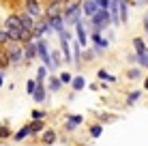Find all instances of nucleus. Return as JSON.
Here are the masks:
<instances>
[{
    "label": "nucleus",
    "mask_w": 148,
    "mask_h": 146,
    "mask_svg": "<svg viewBox=\"0 0 148 146\" xmlns=\"http://www.w3.org/2000/svg\"><path fill=\"white\" fill-rule=\"evenodd\" d=\"M43 129V123H34V125H30V133H37Z\"/></svg>",
    "instance_id": "24"
},
{
    "label": "nucleus",
    "mask_w": 148,
    "mask_h": 146,
    "mask_svg": "<svg viewBox=\"0 0 148 146\" xmlns=\"http://www.w3.org/2000/svg\"><path fill=\"white\" fill-rule=\"evenodd\" d=\"M45 71H47L45 67H41V69H39V73H37V75H39V80H43V77H45Z\"/></svg>",
    "instance_id": "29"
},
{
    "label": "nucleus",
    "mask_w": 148,
    "mask_h": 146,
    "mask_svg": "<svg viewBox=\"0 0 148 146\" xmlns=\"http://www.w3.org/2000/svg\"><path fill=\"white\" fill-rule=\"evenodd\" d=\"M34 86H37V82H34V80H28V93H30V95H32Z\"/></svg>",
    "instance_id": "26"
},
{
    "label": "nucleus",
    "mask_w": 148,
    "mask_h": 146,
    "mask_svg": "<svg viewBox=\"0 0 148 146\" xmlns=\"http://www.w3.org/2000/svg\"><path fill=\"white\" fill-rule=\"evenodd\" d=\"M32 118H37V120H41V118H43V112H32Z\"/></svg>",
    "instance_id": "30"
},
{
    "label": "nucleus",
    "mask_w": 148,
    "mask_h": 146,
    "mask_svg": "<svg viewBox=\"0 0 148 146\" xmlns=\"http://www.w3.org/2000/svg\"><path fill=\"white\" fill-rule=\"evenodd\" d=\"M32 97H34V101H45V88L41 86V82H37V86H34V90H32Z\"/></svg>",
    "instance_id": "8"
},
{
    "label": "nucleus",
    "mask_w": 148,
    "mask_h": 146,
    "mask_svg": "<svg viewBox=\"0 0 148 146\" xmlns=\"http://www.w3.org/2000/svg\"><path fill=\"white\" fill-rule=\"evenodd\" d=\"M60 86H62V84H60V80H58V77H52V80H49V88H52V93L60 90Z\"/></svg>",
    "instance_id": "18"
},
{
    "label": "nucleus",
    "mask_w": 148,
    "mask_h": 146,
    "mask_svg": "<svg viewBox=\"0 0 148 146\" xmlns=\"http://www.w3.org/2000/svg\"><path fill=\"white\" fill-rule=\"evenodd\" d=\"M110 13L103 11V9H99L95 15H92V32H101V30H105L110 26Z\"/></svg>",
    "instance_id": "2"
},
{
    "label": "nucleus",
    "mask_w": 148,
    "mask_h": 146,
    "mask_svg": "<svg viewBox=\"0 0 148 146\" xmlns=\"http://www.w3.org/2000/svg\"><path fill=\"white\" fill-rule=\"evenodd\" d=\"M22 58H24V49H13V52H9V62H19Z\"/></svg>",
    "instance_id": "11"
},
{
    "label": "nucleus",
    "mask_w": 148,
    "mask_h": 146,
    "mask_svg": "<svg viewBox=\"0 0 148 146\" xmlns=\"http://www.w3.org/2000/svg\"><path fill=\"white\" fill-rule=\"evenodd\" d=\"M17 17H19V24H22V28L30 32V30H32V22H34V19L30 17L28 13H26V15H17Z\"/></svg>",
    "instance_id": "9"
},
{
    "label": "nucleus",
    "mask_w": 148,
    "mask_h": 146,
    "mask_svg": "<svg viewBox=\"0 0 148 146\" xmlns=\"http://www.w3.org/2000/svg\"><path fill=\"white\" fill-rule=\"evenodd\" d=\"M4 32H7V37L11 39V41H30V39H32L28 30L22 28L17 15H11V17L7 19V24H4Z\"/></svg>",
    "instance_id": "1"
},
{
    "label": "nucleus",
    "mask_w": 148,
    "mask_h": 146,
    "mask_svg": "<svg viewBox=\"0 0 148 146\" xmlns=\"http://www.w3.org/2000/svg\"><path fill=\"white\" fill-rule=\"evenodd\" d=\"M26 11H28L30 17H34V19H37V17H39V13H41L39 2H37V0H26Z\"/></svg>",
    "instance_id": "6"
},
{
    "label": "nucleus",
    "mask_w": 148,
    "mask_h": 146,
    "mask_svg": "<svg viewBox=\"0 0 148 146\" xmlns=\"http://www.w3.org/2000/svg\"><path fill=\"white\" fill-rule=\"evenodd\" d=\"M99 77H101V80H110V82H114V77H112V75H108V73L103 71V69L99 71Z\"/></svg>",
    "instance_id": "25"
},
{
    "label": "nucleus",
    "mask_w": 148,
    "mask_h": 146,
    "mask_svg": "<svg viewBox=\"0 0 148 146\" xmlns=\"http://www.w3.org/2000/svg\"><path fill=\"white\" fill-rule=\"evenodd\" d=\"M43 142H45V144L56 142V133H54V131H47V133H45V138H43Z\"/></svg>",
    "instance_id": "20"
},
{
    "label": "nucleus",
    "mask_w": 148,
    "mask_h": 146,
    "mask_svg": "<svg viewBox=\"0 0 148 146\" xmlns=\"http://www.w3.org/2000/svg\"><path fill=\"white\" fill-rule=\"evenodd\" d=\"M49 30V26H47V19H41V17H37L32 22V30H30V37H34V39H41L45 32Z\"/></svg>",
    "instance_id": "4"
},
{
    "label": "nucleus",
    "mask_w": 148,
    "mask_h": 146,
    "mask_svg": "<svg viewBox=\"0 0 148 146\" xmlns=\"http://www.w3.org/2000/svg\"><path fill=\"white\" fill-rule=\"evenodd\" d=\"M47 26H49V30H56V32H62V30H64V19H62V15H56V17H49V19H47Z\"/></svg>",
    "instance_id": "5"
},
{
    "label": "nucleus",
    "mask_w": 148,
    "mask_h": 146,
    "mask_svg": "<svg viewBox=\"0 0 148 146\" xmlns=\"http://www.w3.org/2000/svg\"><path fill=\"white\" fill-rule=\"evenodd\" d=\"M7 41H9L7 32H4V30H0V43H7Z\"/></svg>",
    "instance_id": "27"
},
{
    "label": "nucleus",
    "mask_w": 148,
    "mask_h": 146,
    "mask_svg": "<svg viewBox=\"0 0 148 146\" xmlns=\"http://www.w3.org/2000/svg\"><path fill=\"white\" fill-rule=\"evenodd\" d=\"M79 15H82V9H79V2H71L69 7H67V13H64V24H69V26H73V24H77L79 22Z\"/></svg>",
    "instance_id": "3"
},
{
    "label": "nucleus",
    "mask_w": 148,
    "mask_h": 146,
    "mask_svg": "<svg viewBox=\"0 0 148 146\" xmlns=\"http://www.w3.org/2000/svg\"><path fill=\"white\" fill-rule=\"evenodd\" d=\"M75 28H77V39H79V45H82V47H86V30H84V24L77 22V24H75Z\"/></svg>",
    "instance_id": "10"
},
{
    "label": "nucleus",
    "mask_w": 148,
    "mask_h": 146,
    "mask_svg": "<svg viewBox=\"0 0 148 146\" xmlns=\"http://www.w3.org/2000/svg\"><path fill=\"white\" fill-rule=\"evenodd\" d=\"M71 80H73L71 73H62V75H60V84H71Z\"/></svg>",
    "instance_id": "23"
},
{
    "label": "nucleus",
    "mask_w": 148,
    "mask_h": 146,
    "mask_svg": "<svg viewBox=\"0 0 148 146\" xmlns=\"http://www.w3.org/2000/svg\"><path fill=\"white\" fill-rule=\"evenodd\" d=\"M137 62H140L142 67H148V49L142 52V54H137Z\"/></svg>",
    "instance_id": "17"
},
{
    "label": "nucleus",
    "mask_w": 148,
    "mask_h": 146,
    "mask_svg": "<svg viewBox=\"0 0 148 146\" xmlns=\"http://www.w3.org/2000/svg\"><path fill=\"white\" fill-rule=\"evenodd\" d=\"M129 77H140V71H137V69H131V71H129Z\"/></svg>",
    "instance_id": "28"
},
{
    "label": "nucleus",
    "mask_w": 148,
    "mask_h": 146,
    "mask_svg": "<svg viewBox=\"0 0 148 146\" xmlns=\"http://www.w3.org/2000/svg\"><path fill=\"white\" fill-rule=\"evenodd\" d=\"M95 2H97V7L103 9V11H108V9H110V0H95Z\"/></svg>",
    "instance_id": "21"
},
{
    "label": "nucleus",
    "mask_w": 148,
    "mask_h": 146,
    "mask_svg": "<svg viewBox=\"0 0 148 146\" xmlns=\"http://www.w3.org/2000/svg\"><path fill=\"white\" fill-rule=\"evenodd\" d=\"M101 133H103V127H101V125H95V127L90 129V135H92V138H99Z\"/></svg>",
    "instance_id": "19"
},
{
    "label": "nucleus",
    "mask_w": 148,
    "mask_h": 146,
    "mask_svg": "<svg viewBox=\"0 0 148 146\" xmlns=\"http://www.w3.org/2000/svg\"><path fill=\"white\" fill-rule=\"evenodd\" d=\"M146 88H148V80H146Z\"/></svg>",
    "instance_id": "32"
},
{
    "label": "nucleus",
    "mask_w": 148,
    "mask_h": 146,
    "mask_svg": "<svg viewBox=\"0 0 148 146\" xmlns=\"http://www.w3.org/2000/svg\"><path fill=\"white\" fill-rule=\"evenodd\" d=\"M137 99H140V93H131V95H129V99H127V103H129V105H133V103L137 101Z\"/></svg>",
    "instance_id": "22"
},
{
    "label": "nucleus",
    "mask_w": 148,
    "mask_h": 146,
    "mask_svg": "<svg viewBox=\"0 0 148 146\" xmlns=\"http://www.w3.org/2000/svg\"><path fill=\"white\" fill-rule=\"evenodd\" d=\"M71 84H73V90H82V88H84V84H86V80L82 77V75H77V77L71 80Z\"/></svg>",
    "instance_id": "14"
},
{
    "label": "nucleus",
    "mask_w": 148,
    "mask_h": 146,
    "mask_svg": "<svg viewBox=\"0 0 148 146\" xmlns=\"http://www.w3.org/2000/svg\"><path fill=\"white\" fill-rule=\"evenodd\" d=\"M24 54H26V58H34V56H37V45H34L32 41H28L26 49H24Z\"/></svg>",
    "instance_id": "12"
},
{
    "label": "nucleus",
    "mask_w": 148,
    "mask_h": 146,
    "mask_svg": "<svg viewBox=\"0 0 148 146\" xmlns=\"http://www.w3.org/2000/svg\"><path fill=\"white\" fill-rule=\"evenodd\" d=\"M82 11H84L86 15H90V17H92V15H95L97 11H99V7H97V2H95V0H86V2H84V7H82Z\"/></svg>",
    "instance_id": "7"
},
{
    "label": "nucleus",
    "mask_w": 148,
    "mask_h": 146,
    "mask_svg": "<svg viewBox=\"0 0 148 146\" xmlns=\"http://www.w3.org/2000/svg\"><path fill=\"white\" fill-rule=\"evenodd\" d=\"M82 120H84V118L77 116V114H75V116H69V120H67V129H75V127L82 123Z\"/></svg>",
    "instance_id": "13"
},
{
    "label": "nucleus",
    "mask_w": 148,
    "mask_h": 146,
    "mask_svg": "<svg viewBox=\"0 0 148 146\" xmlns=\"http://www.w3.org/2000/svg\"><path fill=\"white\" fill-rule=\"evenodd\" d=\"M28 135H30V127H24V129H19V131L15 133V140H17V142H19V140L28 138Z\"/></svg>",
    "instance_id": "15"
},
{
    "label": "nucleus",
    "mask_w": 148,
    "mask_h": 146,
    "mask_svg": "<svg viewBox=\"0 0 148 146\" xmlns=\"http://www.w3.org/2000/svg\"><path fill=\"white\" fill-rule=\"evenodd\" d=\"M133 45H135V49H137V54H142V52H146V45H144V41H142L140 37L137 39H133Z\"/></svg>",
    "instance_id": "16"
},
{
    "label": "nucleus",
    "mask_w": 148,
    "mask_h": 146,
    "mask_svg": "<svg viewBox=\"0 0 148 146\" xmlns=\"http://www.w3.org/2000/svg\"><path fill=\"white\" fill-rule=\"evenodd\" d=\"M144 26H146V32H148V15L144 17Z\"/></svg>",
    "instance_id": "31"
}]
</instances>
